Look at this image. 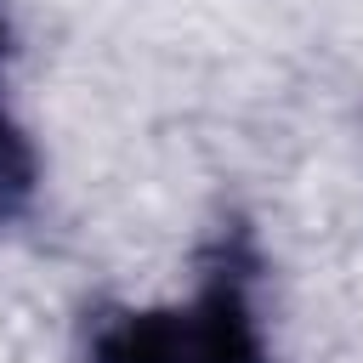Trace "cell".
<instances>
[{"instance_id":"obj_2","label":"cell","mask_w":363,"mask_h":363,"mask_svg":"<svg viewBox=\"0 0 363 363\" xmlns=\"http://www.w3.org/2000/svg\"><path fill=\"white\" fill-rule=\"evenodd\" d=\"M0 51H6V28H0ZM34 176H40V164H34V147H28V136L6 119V108H0V221H11L28 199H34Z\"/></svg>"},{"instance_id":"obj_1","label":"cell","mask_w":363,"mask_h":363,"mask_svg":"<svg viewBox=\"0 0 363 363\" xmlns=\"http://www.w3.org/2000/svg\"><path fill=\"white\" fill-rule=\"evenodd\" d=\"M91 363H267L244 267L221 261L193 306L108 318L91 340Z\"/></svg>"}]
</instances>
